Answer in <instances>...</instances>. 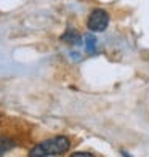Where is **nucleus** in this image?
Returning a JSON list of instances; mask_svg holds the SVG:
<instances>
[{
  "label": "nucleus",
  "instance_id": "nucleus-3",
  "mask_svg": "<svg viewBox=\"0 0 149 157\" xmlns=\"http://www.w3.org/2000/svg\"><path fill=\"white\" fill-rule=\"evenodd\" d=\"M61 40L64 42V44H69V45H80L82 37H80V34L77 32L75 29H67L64 34L61 35Z\"/></svg>",
  "mask_w": 149,
  "mask_h": 157
},
{
  "label": "nucleus",
  "instance_id": "nucleus-6",
  "mask_svg": "<svg viewBox=\"0 0 149 157\" xmlns=\"http://www.w3.org/2000/svg\"><path fill=\"white\" fill-rule=\"evenodd\" d=\"M71 157H95L93 154H90V152H83V151H79V152H74Z\"/></svg>",
  "mask_w": 149,
  "mask_h": 157
},
{
  "label": "nucleus",
  "instance_id": "nucleus-5",
  "mask_svg": "<svg viewBox=\"0 0 149 157\" xmlns=\"http://www.w3.org/2000/svg\"><path fill=\"white\" fill-rule=\"evenodd\" d=\"M85 48L88 53H93L96 50V39L93 35H85Z\"/></svg>",
  "mask_w": 149,
  "mask_h": 157
},
{
  "label": "nucleus",
  "instance_id": "nucleus-4",
  "mask_svg": "<svg viewBox=\"0 0 149 157\" xmlns=\"http://www.w3.org/2000/svg\"><path fill=\"white\" fill-rule=\"evenodd\" d=\"M15 146H16V143L13 141L11 138H8V136H0V155H3V154H6L8 151H11Z\"/></svg>",
  "mask_w": 149,
  "mask_h": 157
},
{
  "label": "nucleus",
  "instance_id": "nucleus-2",
  "mask_svg": "<svg viewBox=\"0 0 149 157\" xmlns=\"http://www.w3.org/2000/svg\"><path fill=\"white\" fill-rule=\"evenodd\" d=\"M109 24V15L108 11H104L101 8H96L90 13V16L87 19V26L91 32H103Z\"/></svg>",
  "mask_w": 149,
  "mask_h": 157
},
{
  "label": "nucleus",
  "instance_id": "nucleus-7",
  "mask_svg": "<svg viewBox=\"0 0 149 157\" xmlns=\"http://www.w3.org/2000/svg\"><path fill=\"white\" fill-rule=\"evenodd\" d=\"M122 155H124V157H132V155H128V154H127L125 151H122Z\"/></svg>",
  "mask_w": 149,
  "mask_h": 157
},
{
  "label": "nucleus",
  "instance_id": "nucleus-1",
  "mask_svg": "<svg viewBox=\"0 0 149 157\" xmlns=\"http://www.w3.org/2000/svg\"><path fill=\"white\" fill-rule=\"evenodd\" d=\"M71 147V141L67 136H53L39 143L29 152V157H48V155H61Z\"/></svg>",
  "mask_w": 149,
  "mask_h": 157
}]
</instances>
